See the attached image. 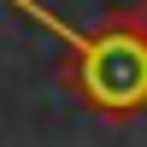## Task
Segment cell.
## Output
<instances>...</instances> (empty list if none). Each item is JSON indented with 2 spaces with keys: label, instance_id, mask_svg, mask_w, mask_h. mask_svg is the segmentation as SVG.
<instances>
[{
  "label": "cell",
  "instance_id": "1",
  "mask_svg": "<svg viewBox=\"0 0 147 147\" xmlns=\"http://www.w3.org/2000/svg\"><path fill=\"white\" fill-rule=\"evenodd\" d=\"M6 6H18L30 24H41V30H53L59 41H65V53H71L65 59V88L77 94L88 112L124 124V118H136L147 106V41L129 30L124 12H118L112 24H100V30H71V24L53 18L41 0H6Z\"/></svg>",
  "mask_w": 147,
  "mask_h": 147
},
{
  "label": "cell",
  "instance_id": "2",
  "mask_svg": "<svg viewBox=\"0 0 147 147\" xmlns=\"http://www.w3.org/2000/svg\"><path fill=\"white\" fill-rule=\"evenodd\" d=\"M124 18H129V30H136V35H141V41H147V0H136V6H129V12H124Z\"/></svg>",
  "mask_w": 147,
  "mask_h": 147
}]
</instances>
